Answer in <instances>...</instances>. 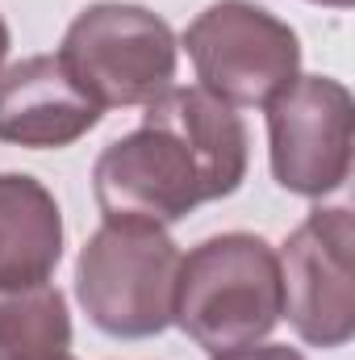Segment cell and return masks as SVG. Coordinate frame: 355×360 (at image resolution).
Wrapping results in <instances>:
<instances>
[{
  "instance_id": "1",
  "label": "cell",
  "mask_w": 355,
  "mask_h": 360,
  "mask_svg": "<svg viewBox=\"0 0 355 360\" xmlns=\"http://www.w3.org/2000/svg\"><path fill=\"white\" fill-rule=\"evenodd\" d=\"M247 176V126L205 89L159 92L142 126L109 143L92 168L105 218L180 222L196 205L230 197Z\"/></svg>"
},
{
  "instance_id": "2",
  "label": "cell",
  "mask_w": 355,
  "mask_h": 360,
  "mask_svg": "<svg viewBox=\"0 0 355 360\" xmlns=\"http://www.w3.org/2000/svg\"><path fill=\"white\" fill-rule=\"evenodd\" d=\"M280 306V260L260 235H213L180 260L172 323L213 356L272 335Z\"/></svg>"
},
{
  "instance_id": "3",
  "label": "cell",
  "mask_w": 355,
  "mask_h": 360,
  "mask_svg": "<svg viewBox=\"0 0 355 360\" xmlns=\"http://www.w3.org/2000/svg\"><path fill=\"white\" fill-rule=\"evenodd\" d=\"M180 252L159 222L105 218L76 264V293L113 340H147L172 327Z\"/></svg>"
},
{
  "instance_id": "4",
  "label": "cell",
  "mask_w": 355,
  "mask_h": 360,
  "mask_svg": "<svg viewBox=\"0 0 355 360\" xmlns=\"http://www.w3.org/2000/svg\"><path fill=\"white\" fill-rule=\"evenodd\" d=\"M59 63L100 113L151 105L159 92L172 89L176 34L163 17H155L142 4L105 0L88 4L67 25Z\"/></svg>"
},
{
  "instance_id": "5",
  "label": "cell",
  "mask_w": 355,
  "mask_h": 360,
  "mask_svg": "<svg viewBox=\"0 0 355 360\" xmlns=\"http://www.w3.org/2000/svg\"><path fill=\"white\" fill-rule=\"evenodd\" d=\"M201 89L226 105H267L297 80V34L251 0H217L184 30Z\"/></svg>"
},
{
  "instance_id": "6",
  "label": "cell",
  "mask_w": 355,
  "mask_h": 360,
  "mask_svg": "<svg viewBox=\"0 0 355 360\" xmlns=\"http://www.w3.org/2000/svg\"><path fill=\"white\" fill-rule=\"evenodd\" d=\"M272 176L301 197H326L351 172L355 105L330 76H297L267 101Z\"/></svg>"
},
{
  "instance_id": "7",
  "label": "cell",
  "mask_w": 355,
  "mask_h": 360,
  "mask_svg": "<svg viewBox=\"0 0 355 360\" xmlns=\"http://www.w3.org/2000/svg\"><path fill=\"white\" fill-rule=\"evenodd\" d=\"M355 222L351 210H314L284 243L280 260V314L314 348H343L355 335Z\"/></svg>"
},
{
  "instance_id": "8",
  "label": "cell",
  "mask_w": 355,
  "mask_h": 360,
  "mask_svg": "<svg viewBox=\"0 0 355 360\" xmlns=\"http://www.w3.org/2000/svg\"><path fill=\"white\" fill-rule=\"evenodd\" d=\"M100 122L76 80L63 72L59 55H34L0 76V143L13 147H72Z\"/></svg>"
},
{
  "instance_id": "9",
  "label": "cell",
  "mask_w": 355,
  "mask_h": 360,
  "mask_svg": "<svg viewBox=\"0 0 355 360\" xmlns=\"http://www.w3.org/2000/svg\"><path fill=\"white\" fill-rule=\"evenodd\" d=\"M63 256V214L51 188L21 172H0V293L46 285Z\"/></svg>"
},
{
  "instance_id": "10",
  "label": "cell",
  "mask_w": 355,
  "mask_h": 360,
  "mask_svg": "<svg viewBox=\"0 0 355 360\" xmlns=\"http://www.w3.org/2000/svg\"><path fill=\"white\" fill-rule=\"evenodd\" d=\"M72 356V314L55 285L0 293V360Z\"/></svg>"
},
{
  "instance_id": "11",
  "label": "cell",
  "mask_w": 355,
  "mask_h": 360,
  "mask_svg": "<svg viewBox=\"0 0 355 360\" xmlns=\"http://www.w3.org/2000/svg\"><path fill=\"white\" fill-rule=\"evenodd\" d=\"M213 360H305L297 348H288V344H264V348H234V352H217Z\"/></svg>"
},
{
  "instance_id": "12",
  "label": "cell",
  "mask_w": 355,
  "mask_h": 360,
  "mask_svg": "<svg viewBox=\"0 0 355 360\" xmlns=\"http://www.w3.org/2000/svg\"><path fill=\"white\" fill-rule=\"evenodd\" d=\"M4 55H8V25H4V17H0V63H4Z\"/></svg>"
},
{
  "instance_id": "13",
  "label": "cell",
  "mask_w": 355,
  "mask_h": 360,
  "mask_svg": "<svg viewBox=\"0 0 355 360\" xmlns=\"http://www.w3.org/2000/svg\"><path fill=\"white\" fill-rule=\"evenodd\" d=\"M314 4H335V8H347L351 0H314Z\"/></svg>"
},
{
  "instance_id": "14",
  "label": "cell",
  "mask_w": 355,
  "mask_h": 360,
  "mask_svg": "<svg viewBox=\"0 0 355 360\" xmlns=\"http://www.w3.org/2000/svg\"><path fill=\"white\" fill-rule=\"evenodd\" d=\"M63 360H72V356H63Z\"/></svg>"
}]
</instances>
